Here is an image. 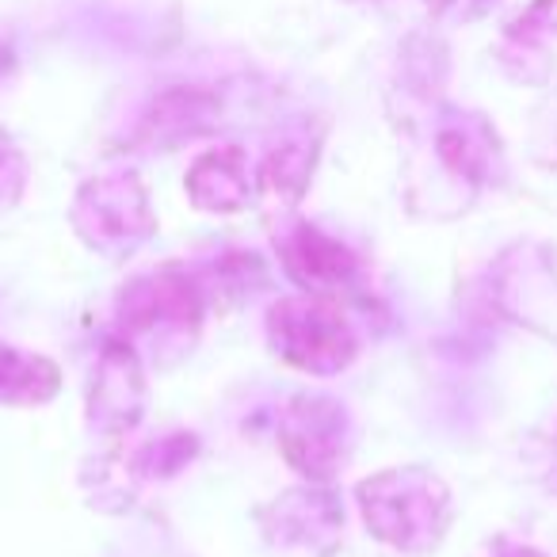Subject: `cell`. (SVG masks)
Masks as SVG:
<instances>
[{
	"label": "cell",
	"instance_id": "1",
	"mask_svg": "<svg viewBox=\"0 0 557 557\" xmlns=\"http://www.w3.org/2000/svg\"><path fill=\"white\" fill-rule=\"evenodd\" d=\"M363 516L379 539L397 549L424 554L443 539L447 527V488L424 470H389L374 481H363Z\"/></svg>",
	"mask_w": 557,
	"mask_h": 557
},
{
	"label": "cell",
	"instance_id": "2",
	"mask_svg": "<svg viewBox=\"0 0 557 557\" xmlns=\"http://www.w3.org/2000/svg\"><path fill=\"white\" fill-rule=\"evenodd\" d=\"M271 336H275V348L290 363L313 374L341 371L356 356V341H351L341 313L321 302H306V298L275 306V313H271Z\"/></svg>",
	"mask_w": 557,
	"mask_h": 557
},
{
	"label": "cell",
	"instance_id": "3",
	"mask_svg": "<svg viewBox=\"0 0 557 557\" xmlns=\"http://www.w3.org/2000/svg\"><path fill=\"white\" fill-rule=\"evenodd\" d=\"M81 233L100 248L111 245H134L149 233V210L134 180H119V184H92L81 199L77 210Z\"/></svg>",
	"mask_w": 557,
	"mask_h": 557
},
{
	"label": "cell",
	"instance_id": "4",
	"mask_svg": "<svg viewBox=\"0 0 557 557\" xmlns=\"http://www.w3.org/2000/svg\"><path fill=\"white\" fill-rule=\"evenodd\" d=\"M283 450L302 473L329 478L336 458H341V412H336V405L302 397L298 409L287 417Z\"/></svg>",
	"mask_w": 557,
	"mask_h": 557
},
{
	"label": "cell",
	"instance_id": "5",
	"mask_svg": "<svg viewBox=\"0 0 557 557\" xmlns=\"http://www.w3.org/2000/svg\"><path fill=\"white\" fill-rule=\"evenodd\" d=\"M141 412V374L126 348L111 344L92 389V420L100 428H131Z\"/></svg>",
	"mask_w": 557,
	"mask_h": 557
},
{
	"label": "cell",
	"instance_id": "6",
	"mask_svg": "<svg viewBox=\"0 0 557 557\" xmlns=\"http://www.w3.org/2000/svg\"><path fill=\"white\" fill-rule=\"evenodd\" d=\"M187 187H191V199L207 210H240L248 202L245 169H240V157L233 149L202 157L187 176Z\"/></svg>",
	"mask_w": 557,
	"mask_h": 557
},
{
	"label": "cell",
	"instance_id": "7",
	"mask_svg": "<svg viewBox=\"0 0 557 557\" xmlns=\"http://www.w3.org/2000/svg\"><path fill=\"white\" fill-rule=\"evenodd\" d=\"M290 268L313 287H336L351 275V256L318 230H302L290 245Z\"/></svg>",
	"mask_w": 557,
	"mask_h": 557
}]
</instances>
